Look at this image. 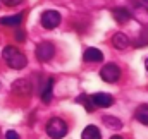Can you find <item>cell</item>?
I'll return each mask as SVG.
<instances>
[{"instance_id":"obj_1","label":"cell","mask_w":148,"mask_h":139,"mask_svg":"<svg viewBox=\"0 0 148 139\" xmlns=\"http://www.w3.org/2000/svg\"><path fill=\"white\" fill-rule=\"evenodd\" d=\"M2 57H3V60L7 62V65L12 67V69H23V67H26V64H28L24 53L19 52L16 46H5L3 52H2Z\"/></svg>"},{"instance_id":"obj_2","label":"cell","mask_w":148,"mask_h":139,"mask_svg":"<svg viewBox=\"0 0 148 139\" xmlns=\"http://www.w3.org/2000/svg\"><path fill=\"white\" fill-rule=\"evenodd\" d=\"M47 134H48V138H52V139H62L67 134V124L62 119L53 117L47 124Z\"/></svg>"},{"instance_id":"obj_3","label":"cell","mask_w":148,"mask_h":139,"mask_svg":"<svg viewBox=\"0 0 148 139\" xmlns=\"http://www.w3.org/2000/svg\"><path fill=\"white\" fill-rule=\"evenodd\" d=\"M100 77H102L105 82H117L119 77H121V69H119L115 64H105V65L100 69Z\"/></svg>"},{"instance_id":"obj_4","label":"cell","mask_w":148,"mask_h":139,"mask_svg":"<svg viewBox=\"0 0 148 139\" xmlns=\"http://www.w3.org/2000/svg\"><path fill=\"white\" fill-rule=\"evenodd\" d=\"M55 55V46L50 41H41L36 46V57L41 62H48L52 60V57Z\"/></svg>"},{"instance_id":"obj_5","label":"cell","mask_w":148,"mask_h":139,"mask_svg":"<svg viewBox=\"0 0 148 139\" xmlns=\"http://www.w3.org/2000/svg\"><path fill=\"white\" fill-rule=\"evenodd\" d=\"M60 24V14L57 10H45L41 14V26L47 29H53Z\"/></svg>"},{"instance_id":"obj_6","label":"cell","mask_w":148,"mask_h":139,"mask_svg":"<svg viewBox=\"0 0 148 139\" xmlns=\"http://www.w3.org/2000/svg\"><path fill=\"white\" fill-rule=\"evenodd\" d=\"M90 98H91L93 106H100V108H107V106H110L114 103V98H112V95H109V93H95Z\"/></svg>"},{"instance_id":"obj_7","label":"cell","mask_w":148,"mask_h":139,"mask_svg":"<svg viewBox=\"0 0 148 139\" xmlns=\"http://www.w3.org/2000/svg\"><path fill=\"white\" fill-rule=\"evenodd\" d=\"M12 91L16 95H21V96H28L31 93V84L26 81V79H17L14 84H12Z\"/></svg>"},{"instance_id":"obj_8","label":"cell","mask_w":148,"mask_h":139,"mask_svg":"<svg viewBox=\"0 0 148 139\" xmlns=\"http://www.w3.org/2000/svg\"><path fill=\"white\" fill-rule=\"evenodd\" d=\"M112 14H114L115 21H117L119 24H126V22L131 19V12H129L126 7H117V9L112 10Z\"/></svg>"},{"instance_id":"obj_9","label":"cell","mask_w":148,"mask_h":139,"mask_svg":"<svg viewBox=\"0 0 148 139\" xmlns=\"http://www.w3.org/2000/svg\"><path fill=\"white\" fill-rule=\"evenodd\" d=\"M112 45L117 50H126L129 46V38L124 35V33H117V35H114V38H112Z\"/></svg>"},{"instance_id":"obj_10","label":"cell","mask_w":148,"mask_h":139,"mask_svg":"<svg viewBox=\"0 0 148 139\" xmlns=\"http://www.w3.org/2000/svg\"><path fill=\"white\" fill-rule=\"evenodd\" d=\"M83 59H84V62H100V60L103 59V53H102L98 48H88V50L84 52Z\"/></svg>"},{"instance_id":"obj_11","label":"cell","mask_w":148,"mask_h":139,"mask_svg":"<svg viewBox=\"0 0 148 139\" xmlns=\"http://www.w3.org/2000/svg\"><path fill=\"white\" fill-rule=\"evenodd\" d=\"M52 89H53V79L48 77V79L45 81V86H43V91H41V100H43V103H50V100H52Z\"/></svg>"},{"instance_id":"obj_12","label":"cell","mask_w":148,"mask_h":139,"mask_svg":"<svg viewBox=\"0 0 148 139\" xmlns=\"http://www.w3.org/2000/svg\"><path fill=\"white\" fill-rule=\"evenodd\" d=\"M81 139H102V134H100L98 127L88 125V127H84V131L81 134Z\"/></svg>"},{"instance_id":"obj_13","label":"cell","mask_w":148,"mask_h":139,"mask_svg":"<svg viewBox=\"0 0 148 139\" xmlns=\"http://www.w3.org/2000/svg\"><path fill=\"white\" fill-rule=\"evenodd\" d=\"M23 22V14H16V16H7V17H2L0 19V24L2 26H17Z\"/></svg>"},{"instance_id":"obj_14","label":"cell","mask_w":148,"mask_h":139,"mask_svg":"<svg viewBox=\"0 0 148 139\" xmlns=\"http://www.w3.org/2000/svg\"><path fill=\"white\" fill-rule=\"evenodd\" d=\"M136 119H138V122L148 125V105L138 106V110H136Z\"/></svg>"},{"instance_id":"obj_15","label":"cell","mask_w":148,"mask_h":139,"mask_svg":"<svg viewBox=\"0 0 148 139\" xmlns=\"http://www.w3.org/2000/svg\"><path fill=\"white\" fill-rule=\"evenodd\" d=\"M76 102H77V103H83L84 106H86V110H88V112H93V108H95L93 103H91V98H90V96H86V95H81L79 98H76Z\"/></svg>"},{"instance_id":"obj_16","label":"cell","mask_w":148,"mask_h":139,"mask_svg":"<svg viewBox=\"0 0 148 139\" xmlns=\"http://www.w3.org/2000/svg\"><path fill=\"white\" fill-rule=\"evenodd\" d=\"M103 122L105 124H109V127L112 129H119V127H122V124H121V120H117V119H112V117H103Z\"/></svg>"},{"instance_id":"obj_17","label":"cell","mask_w":148,"mask_h":139,"mask_svg":"<svg viewBox=\"0 0 148 139\" xmlns=\"http://www.w3.org/2000/svg\"><path fill=\"white\" fill-rule=\"evenodd\" d=\"M5 139H21V138H19V134L16 131H7L5 132Z\"/></svg>"},{"instance_id":"obj_18","label":"cell","mask_w":148,"mask_h":139,"mask_svg":"<svg viewBox=\"0 0 148 139\" xmlns=\"http://www.w3.org/2000/svg\"><path fill=\"white\" fill-rule=\"evenodd\" d=\"M2 2H3L7 7H16V5H19L23 0H2Z\"/></svg>"},{"instance_id":"obj_19","label":"cell","mask_w":148,"mask_h":139,"mask_svg":"<svg viewBox=\"0 0 148 139\" xmlns=\"http://www.w3.org/2000/svg\"><path fill=\"white\" fill-rule=\"evenodd\" d=\"M24 38H26V35H24L23 31H17V33H16V40H24Z\"/></svg>"},{"instance_id":"obj_20","label":"cell","mask_w":148,"mask_h":139,"mask_svg":"<svg viewBox=\"0 0 148 139\" xmlns=\"http://www.w3.org/2000/svg\"><path fill=\"white\" fill-rule=\"evenodd\" d=\"M110 139H122V138H121V136H112Z\"/></svg>"},{"instance_id":"obj_21","label":"cell","mask_w":148,"mask_h":139,"mask_svg":"<svg viewBox=\"0 0 148 139\" xmlns=\"http://www.w3.org/2000/svg\"><path fill=\"white\" fill-rule=\"evenodd\" d=\"M145 67H147V70H148V59L145 60Z\"/></svg>"},{"instance_id":"obj_22","label":"cell","mask_w":148,"mask_h":139,"mask_svg":"<svg viewBox=\"0 0 148 139\" xmlns=\"http://www.w3.org/2000/svg\"><path fill=\"white\" fill-rule=\"evenodd\" d=\"M143 3H145V5L148 7V0H143Z\"/></svg>"},{"instance_id":"obj_23","label":"cell","mask_w":148,"mask_h":139,"mask_svg":"<svg viewBox=\"0 0 148 139\" xmlns=\"http://www.w3.org/2000/svg\"><path fill=\"white\" fill-rule=\"evenodd\" d=\"M0 2H2V0H0Z\"/></svg>"}]
</instances>
